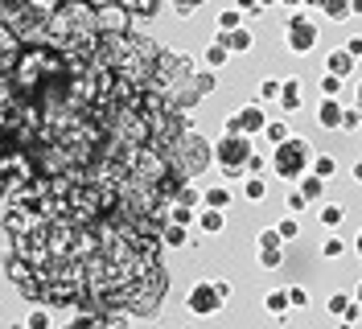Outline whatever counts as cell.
<instances>
[{"label":"cell","mask_w":362,"mask_h":329,"mask_svg":"<svg viewBox=\"0 0 362 329\" xmlns=\"http://www.w3.org/2000/svg\"><path fill=\"white\" fill-rule=\"evenodd\" d=\"M169 156H173V169H177L185 181H198V177L214 165V149H210V140H206L202 132H185L181 140H173V149H169Z\"/></svg>","instance_id":"6da1fadb"},{"label":"cell","mask_w":362,"mask_h":329,"mask_svg":"<svg viewBox=\"0 0 362 329\" xmlns=\"http://www.w3.org/2000/svg\"><path fill=\"white\" fill-rule=\"evenodd\" d=\"M272 173L280 177V181H288V185H296L300 177L309 173V165H313V144L305 140V136H288L284 144H276L268 156Z\"/></svg>","instance_id":"7a4b0ae2"},{"label":"cell","mask_w":362,"mask_h":329,"mask_svg":"<svg viewBox=\"0 0 362 329\" xmlns=\"http://www.w3.org/2000/svg\"><path fill=\"white\" fill-rule=\"evenodd\" d=\"M210 149H214V165L223 169V177H230V181H243L247 177V156L255 153L251 149V136H230V132H223L218 140H210Z\"/></svg>","instance_id":"3957f363"},{"label":"cell","mask_w":362,"mask_h":329,"mask_svg":"<svg viewBox=\"0 0 362 329\" xmlns=\"http://www.w3.org/2000/svg\"><path fill=\"white\" fill-rule=\"evenodd\" d=\"M317 37H321V33H317V25L309 21L300 8H296V13H288V21H284V45H288L293 54H300V58H305V54H313Z\"/></svg>","instance_id":"277c9868"},{"label":"cell","mask_w":362,"mask_h":329,"mask_svg":"<svg viewBox=\"0 0 362 329\" xmlns=\"http://www.w3.org/2000/svg\"><path fill=\"white\" fill-rule=\"evenodd\" d=\"M185 308H189L194 317H214V313L226 308V296L218 292L214 280H198V284L189 288V296H185Z\"/></svg>","instance_id":"5b68a950"},{"label":"cell","mask_w":362,"mask_h":329,"mask_svg":"<svg viewBox=\"0 0 362 329\" xmlns=\"http://www.w3.org/2000/svg\"><path fill=\"white\" fill-rule=\"evenodd\" d=\"M66 329H132V317L124 313H74L66 321Z\"/></svg>","instance_id":"8992f818"},{"label":"cell","mask_w":362,"mask_h":329,"mask_svg":"<svg viewBox=\"0 0 362 329\" xmlns=\"http://www.w3.org/2000/svg\"><path fill=\"white\" fill-rule=\"evenodd\" d=\"M255 251H259V263H264V267H280V263H284V239H280L272 226H264V231L255 235Z\"/></svg>","instance_id":"52a82bcc"},{"label":"cell","mask_w":362,"mask_h":329,"mask_svg":"<svg viewBox=\"0 0 362 329\" xmlns=\"http://www.w3.org/2000/svg\"><path fill=\"white\" fill-rule=\"evenodd\" d=\"M235 120H239V132L243 136H264V128H268V111H264V103H243V108H235Z\"/></svg>","instance_id":"ba28073f"},{"label":"cell","mask_w":362,"mask_h":329,"mask_svg":"<svg viewBox=\"0 0 362 329\" xmlns=\"http://www.w3.org/2000/svg\"><path fill=\"white\" fill-rule=\"evenodd\" d=\"M214 42L226 45L230 54H251V45H255V33L239 25V29H230V33H214Z\"/></svg>","instance_id":"9c48e42d"},{"label":"cell","mask_w":362,"mask_h":329,"mask_svg":"<svg viewBox=\"0 0 362 329\" xmlns=\"http://www.w3.org/2000/svg\"><path fill=\"white\" fill-rule=\"evenodd\" d=\"M317 124L325 132H338L341 128V99H321L317 103Z\"/></svg>","instance_id":"30bf717a"},{"label":"cell","mask_w":362,"mask_h":329,"mask_svg":"<svg viewBox=\"0 0 362 329\" xmlns=\"http://www.w3.org/2000/svg\"><path fill=\"white\" fill-rule=\"evenodd\" d=\"M160 243H165V251H181V247H189V226H177V222H165L160 226Z\"/></svg>","instance_id":"8fae6325"},{"label":"cell","mask_w":362,"mask_h":329,"mask_svg":"<svg viewBox=\"0 0 362 329\" xmlns=\"http://www.w3.org/2000/svg\"><path fill=\"white\" fill-rule=\"evenodd\" d=\"M300 79H284V83H280V99H276V103H280V111H288V115H293V111H300Z\"/></svg>","instance_id":"7c38bea8"},{"label":"cell","mask_w":362,"mask_h":329,"mask_svg":"<svg viewBox=\"0 0 362 329\" xmlns=\"http://www.w3.org/2000/svg\"><path fill=\"white\" fill-rule=\"evenodd\" d=\"M325 70H329V74H338V79H350V74H354V58L338 45V50H329V54H325Z\"/></svg>","instance_id":"4fadbf2b"},{"label":"cell","mask_w":362,"mask_h":329,"mask_svg":"<svg viewBox=\"0 0 362 329\" xmlns=\"http://www.w3.org/2000/svg\"><path fill=\"white\" fill-rule=\"evenodd\" d=\"M119 4L132 13L136 21H153V17L160 13V0H119Z\"/></svg>","instance_id":"5bb4252c"},{"label":"cell","mask_w":362,"mask_h":329,"mask_svg":"<svg viewBox=\"0 0 362 329\" xmlns=\"http://www.w3.org/2000/svg\"><path fill=\"white\" fill-rule=\"evenodd\" d=\"M198 226H202V235H218L226 226L223 210H210V206H198Z\"/></svg>","instance_id":"9a60e30c"},{"label":"cell","mask_w":362,"mask_h":329,"mask_svg":"<svg viewBox=\"0 0 362 329\" xmlns=\"http://www.w3.org/2000/svg\"><path fill=\"white\" fill-rule=\"evenodd\" d=\"M317 219H321V226H329V231H338L341 222H346V206H341V202H325V206L317 210Z\"/></svg>","instance_id":"2e32d148"},{"label":"cell","mask_w":362,"mask_h":329,"mask_svg":"<svg viewBox=\"0 0 362 329\" xmlns=\"http://www.w3.org/2000/svg\"><path fill=\"white\" fill-rule=\"evenodd\" d=\"M264 308H268L272 317H288V288H272L268 296H264Z\"/></svg>","instance_id":"e0dca14e"},{"label":"cell","mask_w":362,"mask_h":329,"mask_svg":"<svg viewBox=\"0 0 362 329\" xmlns=\"http://www.w3.org/2000/svg\"><path fill=\"white\" fill-rule=\"evenodd\" d=\"M317 8H321V13H325L334 25L350 21V0H317Z\"/></svg>","instance_id":"ac0fdd59"},{"label":"cell","mask_w":362,"mask_h":329,"mask_svg":"<svg viewBox=\"0 0 362 329\" xmlns=\"http://www.w3.org/2000/svg\"><path fill=\"white\" fill-rule=\"evenodd\" d=\"M226 62H230V50H226V45L210 42L202 50V66H206V70H218V66H226Z\"/></svg>","instance_id":"d6986e66"},{"label":"cell","mask_w":362,"mask_h":329,"mask_svg":"<svg viewBox=\"0 0 362 329\" xmlns=\"http://www.w3.org/2000/svg\"><path fill=\"white\" fill-rule=\"evenodd\" d=\"M230 202H235V194H230L226 185H210V190L202 194V206H210V210H226Z\"/></svg>","instance_id":"ffe728a7"},{"label":"cell","mask_w":362,"mask_h":329,"mask_svg":"<svg viewBox=\"0 0 362 329\" xmlns=\"http://www.w3.org/2000/svg\"><path fill=\"white\" fill-rule=\"evenodd\" d=\"M173 202H177V206H189V210H198V206H202V190H198V181H185L177 194H173Z\"/></svg>","instance_id":"44dd1931"},{"label":"cell","mask_w":362,"mask_h":329,"mask_svg":"<svg viewBox=\"0 0 362 329\" xmlns=\"http://www.w3.org/2000/svg\"><path fill=\"white\" fill-rule=\"evenodd\" d=\"M268 197V181L264 177H243V202H264Z\"/></svg>","instance_id":"7402d4cb"},{"label":"cell","mask_w":362,"mask_h":329,"mask_svg":"<svg viewBox=\"0 0 362 329\" xmlns=\"http://www.w3.org/2000/svg\"><path fill=\"white\" fill-rule=\"evenodd\" d=\"M309 173H317L321 181H329V177L338 173V161H334V156H325V153H321V156L313 153V165H309Z\"/></svg>","instance_id":"603a6c76"},{"label":"cell","mask_w":362,"mask_h":329,"mask_svg":"<svg viewBox=\"0 0 362 329\" xmlns=\"http://www.w3.org/2000/svg\"><path fill=\"white\" fill-rule=\"evenodd\" d=\"M194 87L202 91V99H206L210 91L218 87V70H206V66H198V70H194Z\"/></svg>","instance_id":"cb8c5ba5"},{"label":"cell","mask_w":362,"mask_h":329,"mask_svg":"<svg viewBox=\"0 0 362 329\" xmlns=\"http://www.w3.org/2000/svg\"><path fill=\"white\" fill-rule=\"evenodd\" d=\"M296 190H300V194H305L309 202H313V197H321V194H325V181H321L317 173H305L300 181H296Z\"/></svg>","instance_id":"d4e9b609"},{"label":"cell","mask_w":362,"mask_h":329,"mask_svg":"<svg viewBox=\"0 0 362 329\" xmlns=\"http://www.w3.org/2000/svg\"><path fill=\"white\" fill-rule=\"evenodd\" d=\"M264 136H268V144L276 149V144H284V140L293 136V128H288L284 120H268V128H264Z\"/></svg>","instance_id":"484cf974"},{"label":"cell","mask_w":362,"mask_h":329,"mask_svg":"<svg viewBox=\"0 0 362 329\" xmlns=\"http://www.w3.org/2000/svg\"><path fill=\"white\" fill-rule=\"evenodd\" d=\"M272 231H276V235H280V239H284V243L300 239V222H296V214H288V219H280V222H276V226H272Z\"/></svg>","instance_id":"4316f807"},{"label":"cell","mask_w":362,"mask_h":329,"mask_svg":"<svg viewBox=\"0 0 362 329\" xmlns=\"http://www.w3.org/2000/svg\"><path fill=\"white\" fill-rule=\"evenodd\" d=\"M317 87H321V99H341V79H338V74H329V70L321 74V83H317Z\"/></svg>","instance_id":"83f0119b"},{"label":"cell","mask_w":362,"mask_h":329,"mask_svg":"<svg viewBox=\"0 0 362 329\" xmlns=\"http://www.w3.org/2000/svg\"><path fill=\"white\" fill-rule=\"evenodd\" d=\"M239 25H243V13H239L235 4H230V8H223V13H218V33H230V29H239Z\"/></svg>","instance_id":"f1b7e54d"},{"label":"cell","mask_w":362,"mask_h":329,"mask_svg":"<svg viewBox=\"0 0 362 329\" xmlns=\"http://www.w3.org/2000/svg\"><path fill=\"white\" fill-rule=\"evenodd\" d=\"M169 222H177V226H194L198 222V210H189V206H169Z\"/></svg>","instance_id":"f546056e"},{"label":"cell","mask_w":362,"mask_h":329,"mask_svg":"<svg viewBox=\"0 0 362 329\" xmlns=\"http://www.w3.org/2000/svg\"><path fill=\"white\" fill-rule=\"evenodd\" d=\"M321 255H325V260H341V255H346V239H341V235H329V239L321 243Z\"/></svg>","instance_id":"4dcf8cb0"},{"label":"cell","mask_w":362,"mask_h":329,"mask_svg":"<svg viewBox=\"0 0 362 329\" xmlns=\"http://www.w3.org/2000/svg\"><path fill=\"white\" fill-rule=\"evenodd\" d=\"M350 301H354V296H350V292H334V296H329V301H325V313H329V317H341V313H346V308H350Z\"/></svg>","instance_id":"1f68e13d"},{"label":"cell","mask_w":362,"mask_h":329,"mask_svg":"<svg viewBox=\"0 0 362 329\" xmlns=\"http://www.w3.org/2000/svg\"><path fill=\"white\" fill-rule=\"evenodd\" d=\"M169 8H173L177 17H194V13L206 8V0H169Z\"/></svg>","instance_id":"d6a6232c"},{"label":"cell","mask_w":362,"mask_h":329,"mask_svg":"<svg viewBox=\"0 0 362 329\" xmlns=\"http://www.w3.org/2000/svg\"><path fill=\"white\" fill-rule=\"evenodd\" d=\"M25 329H49V308H45V305H33V313L25 317Z\"/></svg>","instance_id":"836d02e7"},{"label":"cell","mask_w":362,"mask_h":329,"mask_svg":"<svg viewBox=\"0 0 362 329\" xmlns=\"http://www.w3.org/2000/svg\"><path fill=\"white\" fill-rule=\"evenodd\" d=\"M276 99H280V79H264V83H259V99H255V103H276Z\"/></svg>","instance_id":"e575fe53"},{"label":"cell","mask_w":362,"mask_h":329,"mask_svg":"<svg viewBox=\"0 0 362 329\" xmlns=\"http://www.w3.org/2000/svg\"><path fill=\"white\" fill-rule=\"evenodd\" d=\"M362 128V111L358 108H341V128L338 132H358Z\"/></svg>","instance_id":"d590c367"},{"label":"cell","mask_w":362,"mask_h":329,"mask_svg":"<svg viewBox=\"0 0 362 329\" xmlns=\"http://www.w3.org/2000/svg\"><path fill=\"white\" fill-rule=\"evenodd\" d=\"M288 305H293V308H309V288L293 284V288H288Z\"/></svg>","instance_id":"8d00e7d4"},{"label":"cell","mask_w":362,"mask_h":329,"mask_svg":"<svg viewBox=\"0 0 362 329\" xmlns=\"http://www.w3.org/2000/svg\"><path fill=\"white\" fill-rule=\"evenodd\" d=\"M264 169H268V156H264V153H251L247 156V177H264Z\"/></svg>","instance_id":"74e56055"},{"label":"cell","mask_w":362,"mask_h":329,"mask_svg":"<svg viewBox=\"0 0 362 329\" xmlns=\"http://www.w3.org/2000/svg\"><path fill=\"white\" fill-rule=\"evenodd\" d=\"M305 206H309V197L300 194V190H293V194H288V214H300Z\"/></svg>","instance_id":"f35d334b"},{"label":"cell","mask_w":362,"mask_h":329,"mask_svg":"<svg viewBox=\"0 0 362 329\" xmlns=\"http://www.w3.org/2000/svg\"><path fill=\"white\" fill-rule=\"evenodd\" d=\"M235 8H239L243 17H255V13H264V8H259V0H235Z\"/></svg>","instance_id":"ab89813d"},{"label":"cell","mask_w":362,"mask_h":329,"mask_svg":"<svg viewBox=\"0 0 362 329\" xmlns=\"http://www.w3.org/2000/svg\"><path fill=\"white\" fill-rule=\"evenodd\" d=\"M341 50H346V54H350V58L358 62V58H362V33H358V37H350V42L341 45Z\"/></svg>","instance_id":"60d3db41"},{"label":"cell","mask_w":362,"mask_h":329,"mask_svg":"<svg viewBox=\"0 0 362 329\" xmlns=\"http://www.w3.org/2000/svg\"><path fill=\"white\" fill-rule=\"evenodd\" d=\"M362 317V305H354V301H350V308H346V313H341L338 321H346V325H354V321H358Z\"/></svg>","instance_id":"b9f144b4"},{"label":"cell","mask_w":362,"mask_h":329,"mask_svg":"<svg viewBox=\"0 0 362 329\" xmlns=\"http://www.w3.org/2000/svg\"><path fill=\"white\" fill-rule=\"evenodd\" d=\"M280 4H288V8H293V13H296V8H300V13H305V8H309V4H317V0H280Z\"/></svg>","instance_id":"7bdbcfd3"},{"label":"cell","mask_w":362,"mask_h":329,"mask_svg":"<svg viewBox=\"0 0 362 329\" xmlns=\"http://www.w3.org/2000/svg\"><path fill=\"white\" fill-rule=\"evenodd\" d=\"M350 17H362V0H350Z\"/></svg>","instance_id":"ee69618b"},{"label":"cell","mask_w":362,"mask_h":329,"mask_svg":"<svg viewBox=\"0 0 362 329\" xmlns=\"http://www.w3.org/2000/svg\"><path fill=\"white\" fill-rule=\"evenodd\" d=\"M350 177H354V181H358V185H362V161H358V165H354V169H350Z\"/></svg>","instance_id":"f6af8a7d"},{"label":"cell","mask_w":362,"mask_h":329,"mask_svg":"<svg viewBox=\"0 0 362 329\" xmlns=\"http://www.w3.org/2000/svg\"><path fill=\"white\" fill-rule=\"evenodd\" d=\"M354 108L362 111V83H358V87H354Z\"/></svg>","instance_id":"bcb514c9"},{"label":"cell","mask_w":362,"mask_h":329,"mask_svg":"<svg viewBox=\"0 0 362 329\" xmlns=\"http://www.w3.org/2000/svg\"><path fill=\"white\" fill-rule=\"evenodd\" d=\"M350 296H354V305H362V280H358V288H354Z\"/></svg>","instance_id":"7dc6e473"},{"label":"cell","mask_w":362,"mask_h":329,"mask_svg":"<svg viewBox=\"0 0 362 329\" xmlns=\"http://www.w3.org/2000/svg\"><path fill=\"white\" fill-rule=\"evenodd\" d=\"M354 251H358V260H362V231H358V239H354Z\"/></svg>","instance_id":"c3c4849f"},{"label":"cell","mask_w":362,"mask_h":329,"mask_svg":"<svg viewBox=\"0 0 362 329\" xmlns=\"http://www.w3.org/2000/svg\"><path fill=\"white\" fill-rule=\"evenodd\" d=\"M272 4H280V0H259V8H272Z\"/></svg>","instance_id":"681fc988"}]
</instances>
